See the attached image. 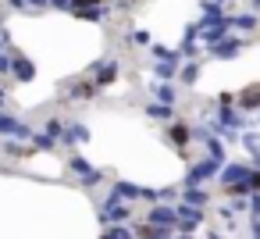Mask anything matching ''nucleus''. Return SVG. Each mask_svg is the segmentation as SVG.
Masks as SVG:
<instances>
[{"label": "nucleus", "mask_w": 260, "mask_h": 239, "mask_svg": "<svg viewBox=\"0 0 260 239\" xmlns=\"http://www.w3.org/2000/svg\"><path fill=\"white\" fill-rule=\"evenodd\" d=\"M178 203H189V207H200V211H203V207L210 203V193H207L203 186H192V189H182V200H178Z\"/></svg>", "instance_id": "obj_18"}, {"label": "nucleus", "mask_w": 260, "mask_h": 239, "mask_svg": "<svg viewBox=\"0 0 260 239\" xmlns=\"http://www.w3.org/2000/svg\"><path fill=\"white\" fill-rule=\"evenodd\" d=\"M207 239H224V235H221V232H210V235H207Z\"/></svg>", "instance_id": "obj_36"}, {"label": "nucleus", "mask_w": 260, "mask_h": 239, "mask_svg": "<svg viewBox=\"0 0 260 239\" xmlns=\"http://www.w3.org/2000/svg\"><path fill=\"white\" fill-rule=\"evenodd\" d=\"M64 132H68V122H61V118H57V114H54V118H47V122H43V136H50V139H54V143H61V139H64Z\"/></svg>", "instance_id": "obj_25"}, {"label": "nucleus", "mask_w": 260, "mask_h": 239, "mask_svg": "<svg viewBox=\"0 0 260 239\" xmlns=\"http://www.w3.org/2000/svg\"><path fill=\"white\" fill-rule=\"evenodd\" d=\"M72 15L82 22H107V4H100V0H72Z\"/></svg>", "instance_id": "obj_8"}, {"label": "nucleus", "mask_w": 260, "mask_h": 239, "mask_svg": "<svg viewBox=\"0 0 260 239\" xmlns=\"http://www.w3.org/2000/svg\"><path fill=\"white\" fill-rule=\"evenodd\" d=\"M200 61H182V68H178V82L182 86H196V79H200Z\"/></svg>", "instance_id": "obj_24"}, {"label": "nucleus", "mask_w": 260, "mask_h": 239, "mask_svg": "<svg viewBox=\"0 0 260 239\" xmlns=\"http://www.w3.org/2000/svg\"><path fill=\"white\" fill-rule=\"evenodd\" d=\"M22 4H25V8H40V11H47V8H50V0H22Z\"/></svg>", "instance_id": "obj_33"}, {"label": "nucleus", "mask_w": 260, "mask_h": 239, "mask_svg": "<svg viewBox=\"0 0 260 239\" xmlns=\"http://www.w3.org/2000/svg\"><path fill=\"white\" fill-rule=\"evenodd\" d=\"M4 157H8V161H22V157H32V146H25L22 139H4Z\"/></svg>", "instance_id": "obj_23"}, {"label": "nucleus", "mask_w": 260, "mask_h": 239, "mask_svg": "<svg viewBox=\"0 0 260 239\" xmlns=\"http://www.w3.org/2000/svg\"><path fill=\"white\" fill-rule=\"evenodd\" d=\"M0 171H4V168H0Z\"/></svg>", "instance_id": "obj_42"}, {"label": "nucleus", "mask_w": 260, "mask_h": 239, "mask_svg": "<svg viewBox=\"0 0 260 239\" xmlns=\"http://www.w3.org/2000/svg\"><path fill=\"white\" fill-rule=\"evenodd\" d=\"M136 239H175V235H171V228H153V225L143 221V225L136 228Z\"/></svg>", "instance_id": "obj_26"}, {"label": "nucleus", "mask_w": 260, "mask_h": 239, "mask_svg": "<svg viewBox=\"0 0 260 239\" xmlns=\"http://www.w3.org/2000/svg\"><path fill=\"white\" fill-rule=\"evenodd\" d=\"M256 125H260V114H256Z\"/></svg>", "instance_id": "obj_39"}, {"label": "nucleus", "mask_w": 260, "mask_h": 239, "mask_svg": "<svg viewBox=\"0 0 260 239\" xmlns=\"http://www.w3.org/2000/svg\"><path fill=\"white\" fill-rule=\"evenodd\" d=\"M75 143H89V125L86 122H68V132H64L61 146H75Z\"/></svg>", "instance_id": "obj_15"}, {"label": "nucleus", "mask_w": 260, "mask_h": 239, "mask_svg": "<svg viewBox=\"0 0 260 239\" xmlns=\"http://www.w3.org/2000/svg\"><path fill=\"white\" fill-rule=\"evenodd\" d=\"M150 57H153V61H171V65H182L178 47H164V43H153V47H150Z\"/></svg>", "instance_id": "obj_22"}, {"label": "nucleus", "mask_w": 260, "mask_h": 239, "mask_svg": "<svg viewBox=\"0 0 260 239\" xmlns=\"http://www.w3.org/2000/svg\"><path fill=\"white\" fill-rule=\"evenodd\" d=\"M128 214H132V211H128V203L111 200V196H107V200L100 203V211H96V218H100V225H104V228H107V225H125V221H128Z\"/></svg>", "instance_id": "obj_5"}, {"label": "nucleus", "mask_w": 260, "mask_h": 239, "mask_svg": "<svg viewBox=\"0 0 260 239\" xmlns=\"http://www.w3.org/2000/svg\"><path fill=\"white\" fill-rule=\"evenodd\" d=\"M68 168L79 175V182H82L86 189H93V186H100V182H104V171H100V168H93L82 154H72V157H68Z\"/></svg>", "instance_id": "obj_3"}, {"label": "nucleus", "mask_w": 260, "mask_h": 239, "mask_svg": "<svg viewBox=\"0 0 260 239\" xmlns=\"http://www.w3.org/2000/svg\"><path fill=\"white\" fill-rule=\"evenodd\" d=\"M100 239H104V235H100Z\"/></svg>", "instance_id": "obj_43"}, {"label": "nucleus", "mask_w": 260, "mask_h": 239, "mask_svg": "<svg viewBox=\"0 0 260 239\" xmlns=\"http://www.w3.org/2000/svg\"><path fill=\"white\" fill-rule=\"evenodd\" d=\"M175 239H192V235H175Z\"/></svg>", "instance_id": "obj_38"}, {"label": "nucleus", "mask_w": 260, "mask_h": 239, "mask_svg": "<svg viewBox=\"0 0 260 239\" xmlns=\"http://www.w3.org/2000/svg\"><path fill=\"white\" fill-rule=\"evenodd\" d=\"M178 68H182V65H171V61H153V65H150V72H153L160 82H178Z\"/></svg>", "instance_id": "obj_19"}, {"label": "nucleus", "mask_w": 260, "mask_h": 239, "mask_svg": "<svg viewBox=\"0 0 260 239\" xmlns=\"http://www.w3.org/2000/svg\"><path fill=\"white\" fill-rule=\"evenodd\" d=\"M253 239H260V235H253Z\"/></svg>", "instance_id": "obj_41"}, {"label": "nucleus", "mask_w": 260, "mask_h": 239, "mask_svg": "<svg viewBox=\"0 0 260 239\" xmlns=\"http://www.w3.org/2000/svg\"><path fill=\"white\" fill-rule=\"evenodd\" d=\"M0 136H8V139H22V143H29V139H32V125H25L22 118L8 114V111H0Z\"/></svg>", "instance_id": "obj_7"}, {"label": "nucleus", "mask_w": 260, "mask_h": 239, "mask_svg": "<svg viewBox=\"0 0 260 239\" xmlns=\"http://www.w3.org/2000/svg\"><path fill=\"white\" fill-rule=\"evenodd\" d=\"M200 143H203V146H207V157H210V161H214V164H221V168H224V164H228V150H224V143H221V139H217V136H203V139H200Z\"/></svg>", "instance_id": "obj_16"}, {"label": "nucleus", "mask_w": 260, "mask_h": 239, "mask_svg": "<svg viewBox=\"0 0 260 239\" xmlns=\"http://www.w3.org/2000/svg\"><path fill=\"white\" fill-rule=\"evenodd\" d=\"M153 97H157V104H164V107H175V100H178V89H175V82H153Z\"/></svg>", "instance_id": "obj_20"}, {"label": "nucleus", "mask_w": 260, "mask_h": 239, "mask_svg": "<svg viewBox=\"0 0 260 239\" xmlns=\"http://www.w3.org/2000/svg\"><path fill=\"white\" fill-rule=\"evenodd\" d=\"M235 107L239 111H260V86H249L246 93L235 97Z\"/></svg>", "instance_id": "obj_21"}, {"label": "nucleus", "mask_w": 260, "mask_h": 239, "mask_svg": "<svg viewBox=\"0 0 260 239\" xmlns=\"http://www.w3.org/2000/svg\"><path fill=\"white\" fill-rule=\"evenodd\" d=\"M224 25H228V33H232V29L249 33V29H256V25H260V15H224Z\"/></svg>", "instance_id": "obj_17"}, {"label": "nucleus", "mask_w": 260, "mask_h": 239, "mask_svg": "<svg viewBox=\"0 0 260 239\" xmlns=\"http://www.w3.org/2000/svg\"><path fill=\"white\" fill-rule=\"evenodd\" d=\"M164 136H168V143H175L178 150H185L189 139H192V129H189V122H171V125L164 129Z\"/></svg>", "instance_id": "obj_12"}, {"label": "nucleus", "mask_w": 260, "mask_h": 239, "mask_svg": "<svg viewBox=\"0 0 260 239\" xmlns=\"http://www.w3.org/2000/svg\"><path fill=\"white\" fill-rule=\"evenodd\" d=\"M175 214H178V235H192L200 225H203V218H207V211H200V207H189V203H175Z\"/></svg>", "instance_id": "obj_4"}, {"label": "nucleus", "mask_w": 260, "mask_h": 239, "mask_svg": "<svg viewBox=\"0 0 260 239\" xmlns=\"http://www.w3.org/2000/svg\"><path fill=\"white\" fill-rule=\"evenodd\" d=\"M118 75H121V61H118V57H100V61H93V65H89V79L96 82V89L111 86Z\"/></svg>", "instance_id": "obj_2"}, {"label": "nucleus", "mask_w": 260, "mask_h": 239, "mask_svg": "<svg viewBox=\"0 0 260 239\" xmlns=\"http://www.w3.org/2000/svg\"><path fill=\"white\" fill-rule=\"evenodd\" d=\"M217 4H224V0H217Z\"/></svg>", "instance_id": "obj_40"}, {"label": "nucleus", "mask_w": 260, "mask_h": 239, "mask_svg": "<svg viewBox=\"0 0 260 239\" xmlns=\"http://www.w3.org/2000/svg\"><path fill=\"white\" fill-rule=\"evenodd\" d=\"M4 100H8V89H4V86H0V111H4Z\"/></svg>", "instance_id": "obj_34"}, {"label": "nucleus", "mask_w": 260, "mask_h": 239, "mask_svg": "<svg viewBox=\"0 0 260 239\" xmlns=\"http://www.w3.org/2000/svg\"><path fill=\"white\" fill-rule=\"evenodd\" d=\"M11 75L18 82H32L36 79V65L25 57V54H11Z\"/></svg>", "instance_id": "obj_11"}, {"label": "nucleus", "mask_w": 260, "mask_h": 239, "mask_svg": "<svg viewBox=\"0 0 260 239\" xmlns=\"http://www.w3.org/2000/svg\"><path fill=\"white\" fill-rule=\"evenodd\" d=\"M242 146H246V150L253 154V161L260 157V136H256L253 129H249V132H242Z\"/></svg>", "instance_id": "obj_30"}, {"label": "nucleus", "mask_w": 260, "mask_h": 239, "mask_svg": "<svg viewBox=\"0 0 260 239\" xmlns=\"http://www.w3.org/2000/svg\"><path fill=\"white\" fill-rule=\"evenodd\" d=\"M64 93H68V97H61V104H68V100H79V104H86V100H93L100 89H96V82L86 75V79H72V82H64Z\"/></svg>", "instance_id": "obj_6"}, {"label": "nucleus", "mask_w": 260, "mask_h": 239, "mask_svg": "<svg viewBox=\"0 0 260 239\" xmlns=\"http://www.w3.org/2000/svg\"><path fill=\"white\" fill-rule=\"evenodd\" d=\"M146 225H153V228H171V232H175V225H178L175 203H153V207L146 211Z\"/></svg>", "instance_id": "obj_9"}, {"label": "nucleus", "mask_w": 260, "mask_h": 239, "mask_svg": "<svg viewBox=\"0 0 260 239\" xmlns=\"http://www.w3.org/2000/svg\"><path fill=\"white\" fill-rule=\"evenodd\" d=\"M221 175V164H214L210 157H200L196 164H189V171H185V178L178 182L182 189H192V186H203V182H210V178H217Z\"/></svg>", "instance_id": "obj_1"}, {"label": "nucleus", "mask_w": 260, "mask_h": 239, "mask_svg": "<svg viewBox=\"0 0 260 239\" xmlns=\"http://www.w3.org/2000/svg\"><path fill=\"white\" fill-rule=\"evenodd\" d=\"M125 40H128V43H132V47H146V50H150V47H153V36H150V33H146V29H132V33H128V36H125Z\"/></svg>", "instance_id": "obj_28"}, {"label": "nucleus", "mask_w": 260, "mask_h": 239, "mask_svg": "<svg viewBox=\"0 0 260 239\" xmlns=\"http://www.w3.org/2000/svg\"><path fill=\"white\" fill-rule=\"evenodd\" d=\"M228 40V25L221 22V25H210V29H200V43L207 47V50H214L217 43H224Z\"/></svg>", "instance_id": "obj_14"}, {"label": "nucleus", "mask_w": 260, "mask_h": 239, "mask_svg": "<svg viewBox=\"0 0 260 239\" xmlns=\"http://www.w3.org/2000/svg\"><path fill=\"white\" fill-rule=\"evenodd\" d=\"M104 239H136V232L128 225H107L104 228Z\"/></svg>", "instance_id": "obj_29"}, {"label": "nucleus", "mask_w": 260, "mask_h": 239, "mask_svg": "<svg viewBox=\"0 0 260 239\" xmlns=\"http://www.w3.org/2000/svg\"><path fill=\"white\" fill-rule=\"evenodd\" d=\"M4 22H8V11H0V29H4Z\"/></svg>", "instance_id": "obj_35"}, {"label": "nucleus", "mask_w": 260, "mask_h": 239, "mask_svg": "<svg viewBox=\"0 0 260 239\" xmlns=\"http://www.w3.org/2000/svg\"><path fill=\"white\" fill-rule=\"evenodd\" d=\"M143 111H146V118H157V122H175V107H164V104H146Z\"/></svg>", "instance_id": "obj_27"}, {"label": "nucleus", "mask_w": 260, "mask_h": 239, "mask_svg": "<svg viewBox=\"0 0 260 239\" xmlns=\"http://www.w3.org/2000/svg\"><path fill=\"white\" fill-rule=\"evenodd\" d=\"M246 203H249V214H253V218L260 221V193H253V196H249Z\"/></svg>", "instance_id": "obj_32"}, {"label": "nucleus", "mask_w": 260, "mask_h": 239, "mask_svg": "<svg viewBox=\"0 0 260 239\" xmlns=\"http://www.w3.org/2000/svg\"><path fill=\"white\" fill-rule=\"evenodd\" d=\"M224 22V8L217 4V0H203L200 4V29H210V25H221Z\"/></svg>", "instance_id": "obj_10"}, {"label": "nucleus", "mask_w": 260, "mask_h": 239, "mask_svg": "<svg viewBox=\"0 0 260 239\" xmlns=\"http://www.w3.org/2000/svg\"><path fill=\"white\" fill-rule=\"evenodd\" d=\"M29 146H36V150H54L57 143H54L50 136H43V132H32V139H29Z\"/></svg>", "instance_id": "obj_31"}, {"label": "nucleus", "mask_w": 260, "mask_h": 239, "mask_svg": "<svg viewBox=\"0 0 260 239\" xmlns=\"http://www.w3.org/2000/svg\"><path fill=\"white\" fill-rule=\"evenodd\" d=\"M253 11H260V0H253Z\"/></svg>", "instance_id": "obj_37"}, {"label": "nucleus", "mask_w": 260, "mask_h": 239, "mask_svg": "<svg viewBox=\"0 0 260 239\" xmlns=\"http://www.w3.org/2000/svg\"><path fill=\"white\" fill-rule=\"evenodd\" d=\"M246 43H249V40H235V36H228L224 43H217V47H214V50H207V54H210L214 61H228V57H235Z\"/></svg>", "instance_id": "obj_13"}]
</instances>
